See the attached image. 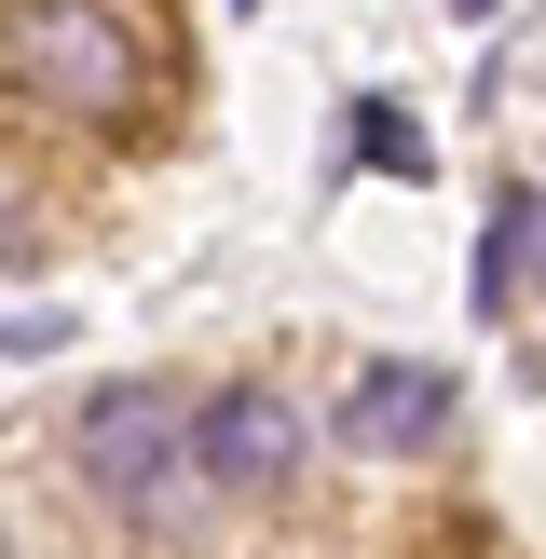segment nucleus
Wrapping results in <instances>:
<instances>
[{"mask_svg": "<svg viewBox=\"0 0 546 559\" xmlns=\"http://www.w3.org/2000/svg\"><path fill=\"white\" fill-rule=\"evenodd\" d=\"M300 409L273 396V382H233V396H205V424H191V464H205L218 491H287L300 478Z\"/></svg>", "mask_w": 546, "mask_h": 559, "instance_id": "obj_3", "label": "nucleus"}, {"mask_svg": "<svg viewBox=\"0 0 546 559\" xmlns=\"http://www.w3.org/2000/svg\"><path fill=\"white\" fill-rule=\"evenodd\" d=\"M355 151H369V164H396V178H424V123H410V109H355Z\"/></svg>", "mask_w": 546, "mask_h": 559, "instance_id": "obj_6", "label": "nucleus"}, {"mask_svg": "<svg viewBox=\"0 0 546 559\" xmlns=\"http://www.w3.org/2000/svg\"><path fill=\"white\" fill-rule=\"evenodd\" d=\"M478 314H546V191H506L478 233Z\"/></svg>", "mask_w": 546, "mask_h": 559, "instance_id": "obj_5", "label": "nucleus"}, {"mask_svg": "<svg viewBox=\"0 0 546 559\" xmlns=\"http://www.w3.org/2000/svg\"><path fill=\"white\" fill-rule=\"evenodd\" d=\"M0 82L27 109H69V123H136L164 55L123 0H0Z\"/></svg>", "mask_w": 546, "mask_h": 559, "instance_id": "obj_1", "label": "nucleus"}, {"mask_svg": "<svg viewBox=\"0 0 546 559\" xmlns=\"http://www.w3.org/2000/svg\"><path fill=\"white\" fill-rule=\"evenodd\" d=\"M437 424H451V369H424V355H382V369H355V396H342L355 451H424Z\"/></svg>", "mask_w": 546, "mask_h": 559, "instance_id": "obj_4", "label": "nucleus"}, {"mask_svg": "<svg viewBox=\"0 0 546 559\" xmlns=\"http://www.w3.org/2000/svg\"><path fill=\"white\" fill-rule=\"evenodd\" d=\"M451 14H491V0H451Z\"/></svg>", "mask_w": 546, "mask_h": 559, "instance_id": "obj_7", "label": "nucleus"}, {"mask_svg": "<svg viewBox=\"0 0 546 559\" xmlns=\"http://www.w3.org/2000/svg\"><path fill=\"white\" fill-rule=\"evenodd\" d=\"M69 451H82V478H96L123 519H151V533L191 506V409L164 396V382H109V396L82 409Z\"/></svg>", "mask_w": 546, "mask_h": 559, "instance_id": "obj_2", "label": "nucleus"}]
</instances>
